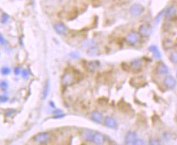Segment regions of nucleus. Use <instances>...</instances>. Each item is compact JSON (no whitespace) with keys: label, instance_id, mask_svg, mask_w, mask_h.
<instances>
[{"label":"nucleus","instance_id":"nucleus-32","mask_svg":"<svg viewBox=\"0 0 177 145\" xmlns=\"http://www.w3.org/2000/svg\"><path fill=\"white\" fill-rule=\"evenodd\" d=\"M136 144H145V141L142 140H137V143H136Z\"/></svg>","mask_w":177,"mask_h":145},{"label":"nucleus","instance_id":"nucleus-27","mask_svg":"<svg viewBox=\"0 0 177 145\" xmlns=\"http://www.w3.org/2000/svg\"><path fill=\"white\" fill-rule=\"evenodd\" d=\"M8 101V97L5 95H0V103H6Z\"/></svg>","mask_w":177,"mask_h":145},{"label":"nucleus","instance_id":"nucleus-2","mask_svg":"<svg viewBox=\"0 0 177 145\" xmlns=\"http://www.w3.org/2000/svg\"><path fill=\"white\" fill-rule=\"evenodd\" d=\"M50 140V134L48 132H41L33 137V140L37 143L45 144Z\"/></svg>","mask_w":177,"mask_h":145},{"label":"nucleus","instance_id":"nucleus-16","mask_svg":"<svg viewBox=\"0 0 177 145\" xmlns=\"http://www.w3.org/2000/svg\"><path fill=\"white\" fill-rule=\"evenodd\" d=\"M50 93V81L47 80L46 82L45 83L44 87H43V90L42 92V100H45L47 98V96Z\"/></svg>","mask_w":177,"mask_h":145},{"label":"nucleus","instance_id":"nucleus-18","mask_svg":"<svg viewBox=\"0 0 177 145\" xmlns=\"http://www.w3.org/2000/svg\"><path fill=\"white\" fill-rule=\"evenodd\" d=\"M149 51H151V52L153 53V56L155 59H159L161 58V53L160 51H159L158 47L155 46V45H152L149 47Z\"/></svg>","mask_w":177,"mask_h":145},{"label":"nucleus","instance_id":"nucleus-17","mask_svg":"<svg viewBox=\"0 0 177 145\" xmlns=\"http://www.w3.org/2000/svg\"><path fill=\"white\" fill-rule=\"evenodd\" d=\"M99 67L100 63L98 61H96L88 62V64H87V69L90 71H96Z\"/></svg>","mask_w":177,"mask_h":145},{"label":"nucleus","instance_id":"nucleus-15","mask_svg":"<svg viewBox=\"0 0 177 145\" xmlns=\"http://www.w3.org/2000/svg\"><path fill=\"white\" fill-rule=\"evenodd\" d=\"M131 68L133 69V70H137L140 69L141 66H142V60L140 59V58H136L132 61L131 62V65H130Z\"/></svg>","mask_w":177,"mask_h":145},{"label":"nucleus","instance_id":"nucleus-19","mask_svg":"<svg viewBox=\"0 0 177 145\" xmlns=\"http://www.w3.org/2000/svg\"><path fill=\"white\" fill-rule=\"evenodd\" d=\"M98 53V48L95 46H93V47H89L88 49V51H87V54H88V56H96Z\"/></svg>","mask_w":177,"mask_h":145},{"label":"nucleus","instance_id":"nucleus-34","mask_svg":"<svg viewBox=\"0 0 177 145\" xmlns=\"http://www.w3.org/2000/svg\"><path fill=\"white\" fill-rule=\"evenodd\" d=\"M65 116L64 114H61V115H56L55 116V118H60V117H63Z\"/></svg>","mask_w":177,"mask_h":145},{"label":"nucleus","instance_id":"nucleus-31","mask_svg":"<svg viewBox=\"0 0 177 145\" xmlns=\"http://www.w3.org/2000/svg\"><path fill=\"white\" fill-rule=\"evenodd\" d=\"M0 43L3 45H4L6 43L5 39H4V38L3 36H1V35H0Z\"/></svg>","mask_w":177,"mask_h":145},{"label":"nucleus","instance_id":"nucleus-6","mask_svg":"<svg viewBox=\"0 0 177 145\" xmlns=\"http://www.w3.org/2000/svg\"><path fill=\"white\" fill-rule=\"evenodd\" d=\"M163 84L167 89L173 90L176 86V80L172 76H167L163 80Z\"/></svg>","mask_w":177,"mask_h":145},{"label":"nucleus","instance_id":"nucleus-28","mask_svg":"<svg viewBox=\"0 0 177 145\" xmlns=\"http://www.w3.org/2000/svg\"><path fill=\"white\" fill-rule=\"evenodd\" d=\"M159 144L160 143L157 140L154 139V138H152V139L149 140V144Z\"/></svg>","mask_w":177,"mask_h":145},{"label":"nucleus","instance_id":"nucleus-21","mask_svg":"<svg viewBox=\"0 0 177 145\" xmlns=\"http://www.w3.org/2000/svg\"><path fill=\"white\" fill-rule=\"evenodd\" d=\"M1 23L2 24H7L9 21V16L7 13H3L2 17H1Z\"/></svg>","mask_w":177,"mask_h":145},{"label":"nucleus","instance_id":"nucleus-29","mask_svg":"<svg viewBox=\"0 0 177 145\" xmlns=\"http://www.w3.org/2000/svg\"><path fill=\"white\" fill-rule=\"evenodd\" d=\"M22 75H23V77H24V78H28V71H27L26 69H24V70H23V71H22Z\"/></svg>","mask_w":177,"mask_h":145},{"label":"nucleus","instance_id":"nucleus-33","mask_svg":"<svg viewBox=\"0 0 177 145\" xmlns=\"http://www.w3.org/2000/svg\"><path fill=\"white\" fill-rule=\"evenodd\" d=\"M71 56L73 57V58H77L79 56V54L78 53H71Z\"/></svg>","mask_w":177,"mask_h":145},{"label":"nucleus","instance_id":"nucleus-24","mask_svg":"<svg viewBox=\"0 0 177 145\" xmlns=\"http://www.w3.org/2000/svg\"><path fill=\"white\" fill-rule=\"evenodd\" d=\"M1 72L2 74L3 75H8L10 72H11V69L8 67H3L2 69H1Z\"/></svg>","mask_w":177,"mask_h":145},{"label":"nucleus","instance_id":"nucleus-7","mask_svg":"<svg viewBox=\"0 0 177 145\" xmlns=\"http://www.w3.org/2000/svg\"><path fill=\"white\" fill-rule=\"evenodd\" d=\"M152 33V27L149 25H142L139 28V34L142 37H149Z\"/></svg>","mask_w":177,"mask_h":145},{"label":"nucleus","instance_id":"nucleus-35","mask_svg":"<svg viewBox=\"0 0 177 145\" xmlns=\"http://www.w3.org/2000/svg\"><path fill=\"white\" fill-rule=\"evenodd\" d=\"M176 76H177V72H176Z\"/></svg>","mask_w":177,"mask_h":145},{"label":"nucleus","instance_id":"nucleus-30","mask_svg":"<svg viewBox=\"0 0 177 145\" xmlns=\"http://www.w3.org/2000/svg\"><path fill=\"white\" fill-rule=\"evenodd\" d=\"M14 72H15V74L16 75H18V74H20V68H16L15 69H14Z\"/></svg>","mask_w":177,"mask_h":145},{"label":"nucleus","instance_id":"nucleus-25","mask_svg":"<svg viewBox=\"0 0 177 145\" xmlns=\"http://www.w3.org/2000/svg\"><path fill=\"white\" fill-rule=\"evenodd\" d=\"M7 86H8L7 82H5V81H2V82H0V87H1L3 90H6L7 88Z\"/></svg>","mask_w":177,"mask_h":145},{"label":"nucleus","instance_id":"nucleus-1","mask_svg":"<svg viewBox=\"0 0 177 145\" xmlns=\"http://www.w3.org/2000/svg\"><path fill=\"white\" fill-rule=\"evenodd\" d=\"M145 11V7L141 4L140 3H135L133 4L130 9H129V12L130 14L133 16V17H138L141 16Z\"/></svg>","mask_w":177,"mask_h":145},{"label":"nucleus","instance_id":"nucleus-23","mask_svg":"<svg viewBox=\"0 0 177 145\" xmlns=\"http://www.w3.org/2000/svg\"><path fill=\"white\" fill-rule=\"evenodd\" d=\"M16 110L15 109H7V110H6L5 112V117H11L13 114H15L16 113Z\"/></svg>","mask_w":177,"mask_h":145},{"label":"nucleus","instance_id":"nucleus-20","mask_svg":"<svg viewBox=\"0 0 177 145\" xmlns=\"http://www.w3.org/2000/svg\"><path fill=\"white\" fill-rule=\"evenodd\" d=\"M93 46H95V42L94 40H88L83 44L84 48H89Z\"/></svg>","mask_w":177,"mask_h":145},{"label":"nucleus","instance_id":"nucleus-8","mask_svg":"<svg viewBox=\"0 0 177 145\" xmlns=\"http://www.w3.org/2000/svg\"><path fill=\"white\" fill-rule=\"evenodd\" d=\"M54 29L55 30V32L57 34H65L67 32V29L66 25L62 22H57L54 25Z\"/></svg>","mask_w":177,"mask_h":145},{"label":"nucleus","instance_id":"nucleus-11","mask_svg":"<svg viewBox=\"0 0 177 145\" xmlns=\"http://www.w3.org/2000/svg\"><path fill=\"white\" fill-rule=\"evenodd\" d=\"M176 12V8L175 6H170L169 7H167L166 10L164 11V17L169 20L171 19Z\"/></svg>","mask_w":177,"mask_h":145},{"label":"nucleus","instance_id":"nucleus-26","mask_svg":"<svg viewBox=\"0 0 177 145\" xmlns=\"http://www.w3.org/2000/svg\"><path fill=\"white\" fill-rule=\"evenodd\" d=\"M162 135H163V136H162V137H163V139H164V140H166V141H168V140H171V134H170L169 132H164Z\"/></svg>","mask_w":177,"mask_h":145},{"label":"nucleus","instance_id":"nucleus-5","mask_svg":"<svg viewBox=\"0 0 177 145\" xmlns=\"http://www.w3.org/2000/svg\"><path fill=\"white\" fill-rule=\"evenodd\" d=\"M75 76L72 72H66L61 78V82L64 86H69L74 82Z\"/></svg>","mask_w":177,"mask_h":145},{"label":"nucleus","instance_id":"nucleus-9","mask_svg":"<svg viewBox=\"0 0 177 145\" xmlns=\"http://www.w3.org/2000/svg\"><path fill=\"white\" fill-rule=\"evenodd\" d=\"M104 124L106 126L111 129H116L117 127V122L112 117H106L104 119Z\"/></svg>","mask_w":177,"mask_h":145},{"label":"nucleus","instance_id":"nucleus-4","mask_svg":"<svg viewBox=\"0 0 177 145\" xmlns=\"http://www.w3.org/2000/svg\"><path fill=\"white\" fill-rule=\"evenodd\" d=\"M139 41V36L138 34L136 32H130L127 34V36L125 37V42L127 44L134 46L136 45Z\"/></svg>","mask_w":177,"mask_h":145},{"label":"nucleus","instance_id":"nucleus-14","mask_svg":"<svg viewBox=\"0 0 177 145\" xmlns=\"http://www.w3.org/2000/svg\"><path fill=\"white\" fill-rule=\"evenodd\" d=\"M156 70H157V72H158L159 74H161V75H165V74H167V73L169 72V69H168V67L166 66L165 64H163V63L159 64L158 66H157Z\"/></svg>","mask_w":177,"mask_h":145},{"label":"nucleus","instance_id":"nucleus-12","mask_svg":"<svg viewBox=\"0 0 177 145\" xmlns=\"http://www.w3.org/2000/svg\"><path fill=\"white\" fill-rule=\"evenodd\" d=\"M91 119H92V121H94V122L100 124V123L102 122L103 116L100 112L94 111L91 113Z\"/></svg>","mask_w":177,"mask_h":145},{"label":"nucleus","instance_id":"nucleus-3","mask_svg":"<svg viewBox=\"0 0 177 145\" xmlns=\"http://www.w3.org/2000/svg\"><path fill=\"white\" fill-rule=\"evenodd\" d=\"M137 140H138L137 134L133 131H128L127 134H125V137H124L125 144L128 145L136 144Z\"/></svg>","mask_w":177,"mask_h":145},{"label":"nucleus","instance_id":"nucleus-22","mask_svg":"<svg viewBox=\"0 0 177 145\" xmlns=\"http://www.w3.org/2000/svg\"><path fill=\"white\" fill-rule=\"evenodd\" d=\"M170 60L172 63L174 64H177V51H173L172 52L171 56H170Z\"/></svg>","mask_w":177,"mask_h":145},{"label":"nucleus","instance_id":"nucleus-13","mask_svg":"<svg viewBox=\"0 0 177 145\" xmlns=\"http://www.w3.org/2000/svg\"><path fill=\"white\" fill-rule=\"evenodd\" d=\"M94 132L91 130H85L82 132V138L87 142H93V137H94Z\"/></svg>","mask_w":177,"mask_h":145},{"label":"nucleus","instance_id":"nucleus-10","mask_svg":"<svg viewBox=\"0 0 177 145\" xmlns=\"http://www.w3.org/2000/svg\"><path fill=\"white\" fill-rule=\"evenodd\" d=\"M93 142L95 144H102L105 142L104 135L102 134L101 133H98V132H94V137H93Z\"/></svg>","mask_w":177,"mask_h":145}]
</instances>
